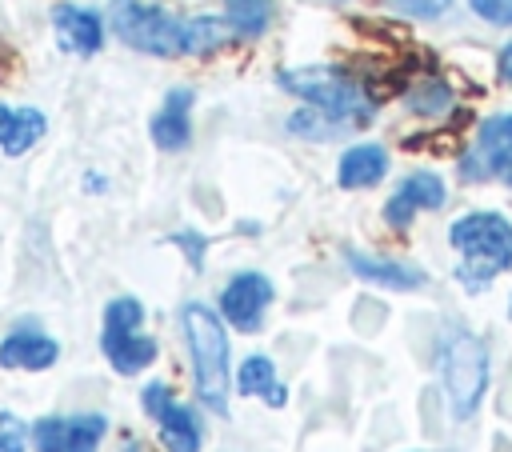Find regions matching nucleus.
I'll return each instance as SVG.
<instances>
[{"instance_id":"f257e3e1","label":"nucleus","mask_w":512,"mask_h":452,"mask_svg":"<svg viewBox=\"0 0 512 452\" xmlns=\"http://www.w3.org/2000/svg\"><path fill=\"white\" fill-rule=\"evenodd\" d=\"M108 24L128 48L148 52V56H164V60H172V56H208V52L224 48L228 36H232L228 20H220V16L180 20L168 8L148 4V0H112Z\"/></svg>"},{"instance_id":"f03ea898","label":"nucleus","mask_w":512,"mask_h":452,"mask_svg":"<svg viewBox=\"0 0 512 452\" xmlns=\"http://www.w3.org/2000/svg\"><path fill=\"white\" fill-rule=\"evenodd\" d=\"M276 84L292 96H300L308 108H320L328 112L332 120L340 124H368L372 112H376V100L368 96V88L336 68V64H300V68H280L276 72Z\"/></svg>"},{"instance_id":"7ed1b4c3","label":"nucleus","mask_w":512,"mask_h":452,"mask_svg":"<svg viewBox=\"0 0 512 452\" xmlns=\"http://www.w3.org/2000/svg\"><path fill=\"white\" fill-rule=\"evenodd\" d=\"M452 248L460 252L456 280L468 292L492 284V276L512 268V224L500 212H468L448 228Z\"/></svg>"},{"instance_id":"20e7f679","label":"nucleus","mask_w":512,"mask_h":452,"mask_svg":"<svg viewBox=\"0 0 512 452\" xmlns=\"http://www.w3.org/2000/svg\"><path fill=\"white\" fill-rule=\"evenodd\" d=\"M180 328L188 340V356H192V380H196V396L204 408L224 412L228 408V332L224 320L208 308V304H184L180 308Z\"/></svg>"},{"instance_id":"39448f33","label":"nucleus","mask_w":512,"mask_h":452,"mask_svg":"<svg viewBox=\"0 0 512 452\" xmlns=\"http://www.w3.org/2000/svg\"><path fill=\"white\" fill-rule=\"evenodd\" d=\"M436 376L456 420H468L488 392V348L468 328H444L436 340Z\"/></svg>"},{"instance_id":"423d86ee","label":"nucleus","mask_w":512,"mask_h":452,"mask_svg":"<svg viewBox=\"0 0 512 452\" xmlns=\"http://www.w3.org/2000/svg\"><path fill=\"white\" fill-rule=\"evenodd\" d=\"M144 324V304L136 296H116L104 308V328H100V352L120 376H136L156 360V340L140 332Z\"/></svg>"},{"instance_id":"0eeeda50","label":"nucleus","mask_w":512,"mask_h":452,"mask_svg":"<svg viewBox=\"0 0 512 452\" xmlns=\"http://www.w3.org/2000/svg\"><path fill=\"white\" fill-rule=\"evenodd\" d=\"M464 180H500L512 188V112L488 116L460 160Z\"/></svg>"},{"instance_id":"6e6552de","label":"nucleus","mask_w":512,"mask_h":452,"mask_svg":"<svg viewBox=\"0 0 512 452\" xmlns=\"http://www.w3.org/2000/svg\"><path fill=\"white\" fill-rule=\"evenodd\" d=\"M140 404H144V412L160 424V444H164L168 452H200V440H204L200 416H196L188 404H180L168 384L152 380V384L144 388Z\"/></svg>"},{"instance_id":"1a4fd4ad","label":"nucleus","mask_w":512,"mask_h":452,"mask_svg":"<svg viewBox=\"0 0 512 452\" xmlns=\"http://www.w3.org/2000/svg\"><path fill=\"white\" fill-rule=\"evenodd\" d=\"M108 432V420L100 412H76V416H40L28 428V444L36 452H96Z\"/></svg>"},{"instance_id":"9d476101","label":"nucleus","mask_w":512,"mask_h":452,"mask_svg":"<svg viewBox=\"0 0 512 452\" xmlns=\"http://www.w3.org/2000/svg\"><path fill=\"white\" fill-rule=\"evenodd\" d=\"M272 296L276 292H272V280L264 272H236L220 292V312L232 328L256 332L264 324V312H268Z\"/></svg>"},{"instance_id":"9b49d317","label":"nucleus","mask_w":512,"mask_h":452,"mask_svg":"<svg viewBox=\"0 0 512 452\" xmlns=\"http://www.w3.org/2000/svg\"><path fill=\"white\" fill-rule=\"evenodd\" d=\"M444 200H448V188H444V180H440L436 172H412V176H404V180L396 184V192L388 196L384 220H388L392 228H408V224L416 220V212H432V208H440Z\"/></svg>"},{"instance_id":"f8f14e48","label":"nucleus","mask_w":512,"mask_h":452,"mask_svg":"<svg viewBox=\"0 0 512 452\" xmlns=\"http://www.w3.org/2000/svg\"><path fill=\"white\" fill-rule=\"evenodd\" d=\"M60 356V344L44 336L36 324H20L0 340V368L8 372H44Z\"/></svg>"},{"instance_id":"ddd939ff","label":"nucleus","mask_w":512,"mask_h":452,"mask_svg":"<svg viewBox=\"0 0 512 452\" xmlns=\"http://www.w3.org/2000/svg\"><path fill=\"white\" fill-rule=\"evenodd\" d=\"M52 28H56V44L72 56H92L104 44V20L80 4H56Z\"/></svg>"},{"instance_id":"4468645a","label":"nucleus","mask_w":512,"mask_h":452,"mask_svg":"<svg viewBox=\"0 0 512 452\" xmlns=\"http://www.w3.org/2000/svg\"><path fill=\"white\" fill-rule=\"evenodd\" d=\"M148 132L160 152H180L192 140V88H172L156 108Z\"/></svg>"},{"instance_id":"2eb2a0df","label":"nucleus","mask_w":512,"mask_h":452,"mask_svg":"<svg viewBox=\"0 0 512 452\" xmlns=\"http://www.w3.org/2000/svg\"><path fill=\"white\" fill-rule=\"evenodd\" d=\"M348 268L376 284V288H396V292H412V288H424V272L412 268V264H400V260H380V256H368V252H348L344 256Z\"/></svg>"},{"instance_id":"dca6fc26","label":"nucleus","mask_w":512,"mask_h":452,"mask_svg":"<svg viewBox=\"0 0 512 452\" xmlns=\"http://www.w3.org/2000/svg\"><path fill=\"white\" fill-rule=\"evenodd\" d=\"M388 172V152L380 144H352L340 164H336V184L340 188H372Z\"/></svg>"},{"instance_id":"f3484780","label":"nucleus","mask_w":512,"mask_h":452,"mask_svg":"<svg viewBox=\"0 0 512 452\" xmlns=\"http://www.w3.org/2000/svg\"><path fill=\"white\" fill-rule=\"evenodd\" d=\"M48 120L40 108H8L0 104V148L8 156H24L40 136H44Z\"/></svg>"},{"instance_id":"a211bd4d","label":"nucleus","mask_w":512,"mask_h":452,"mask_svg":"<svg viewBox=\"0 0 512 452\" xmlns=\"http://www.w3.org/2000/svg\"><path fill=\"white\" fill-rule=\"evenodd\" d=\"M236 392L240 396H264L272 408H280L288 400V392L276 384V364L268 356H248L240 364V376H236Z\"/></svg>"},{"instance_id":"6ab92c4d","label":"nucleus","mask_w":512,"mask_h":452,"mask_svg":"<svg viewBox=\"0 0 512 452\" xmlns=\"http://www.w3.org/2000/svg\"><path fill=\"white\" fill-rule=\"evenodd\" d=\"M224 20L236 36H260L272 24V0H224Z\"/></svg>"},{"instance_id":"aec40b11","label":"nucleus","mask_w":512,"mask_h":452,"mask_svg":"<svg viewBox=\"0 0 512 452\" xmlns=\"http://www.w3.org/2000/svg\"><path fill=\"white\" fill-rule=\"evenodd\" d=\"M408 104H412L416 112L432 116V112H444V108L452 104V92H448L440 80H424V84H416V92L408 96Z\"/></svg>"},{"instance_id":"412c9836","label":"nucleus","mask_w":512,"mask_h":452,"mask_svg":"<svg viewBox=\"0 0 512 452\" xmlns=\"http://www.w3.org/2000/svg\"><path fill=\"white\" fill-rule=\"evenodd\" d=\"M28 448V428L16 412H0V452H24Z\"/></svg>"},{"instance_id":"4be33fe9","label":"nucleus","mask_w":512,"mask_h":452,"mask_svg":"<svg viewBox=\"0 0 512 452\" xmlns=\"http://www.w3.org/2000/svg\"><path fill=\"white\" fill-rule=\"evenodd\" d=\"M468 4H472V12H476L480 20L512 28V0H468Z\"/></svg>"},{"instance_id":"5701e85b","label":"nucleus","mask_w":512,"mask_h":452,"mask_svg":"<svg viewBox=\"0 0 512 452\" xmlns=\"http://www.w3.org/2000/svg\"><path fill=\"white\" fill-rule=\"evenodd\" d=\"M408 16H440L448 8V0H396Z\"/></svg>"},{"instance_id":"b1692460","label":"nucleus","mask_w":512,"mask_h":452,"mask_svg":"<svg viewBox=\"0 0 512 452\" xmlns=\"http://www.w3.org/2000/svg\"><path fill=\"white\" fill-rule=\"evenodd\" d=\"M172 240H176V244H184V252H188V260H192L196 268L204 264V236H196V232H176Z\"/></svg>"},{"instance_id":"393cba45","label":"nucleus","mask_w":512,"mask_h":452,"mask_svg":"<svg viewBox=\"0 0 512 452\" xmlns=\"http://www.w3.org/2000/svg\"><path fill=\"white\" fill-rule=\"evenodd\" d=\"M496 72H500L504 84H512V44L500 48V56H496Z\"/></svg>"},{"instance_id":"a878e982","label":"nucleus","mask_w":512,"mask_h":452,"mask_svg":"<svg viewBox=\"0 0 512 452\" xmlns=\"http://www.w3.org/2000/svg\"><path fill=\"white\" fill-rule=\"evenodd\" d=\"M508 316H512V300H508Z\"/></svg>"}]
</instances>
